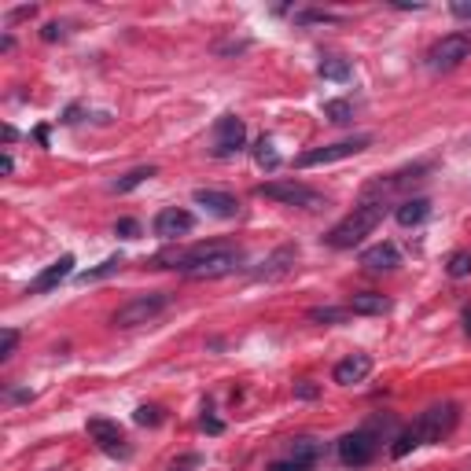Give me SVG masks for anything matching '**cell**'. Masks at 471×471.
Wrapping results in <instances>:
<instances>
[{"label": "cell", "mask_w": 471, "mask_h": 471, "mask_svg": "<svg viewBox=\"0 0 471 471\" xmlns=\"http://www.w3.org/2000/svg\"><path fill=\"white\" fill-rule=\"evenodd\" d=\"M310 23H339V15H332V11H320V8L295 11V26H310Z\"/></svg>", "instance_id": "cell-28"}, {"label": "cell", "mask_w": 471, "mask_h": 471, "mask_svg": "<svg viewBox=\"0 0 471 471\" xmlns=\"http://www.w3.org/2000/svg\"><path fill=\"white\" fill-rule=\"evenodd\" d=\"M158 173V166H137V170H129L125 177H118L115 184H111V191L115 196H125V191H133V188H140L144 181H151V177Z\"/></svg>", "instance_id": "cell-20"}, {"label": "cell", "mask_w": 471, "mask_h": 471, "mask_svg": "<svg viewBox=\"0 0 471 471\" xmlns=\"http://www.w3.org/2000/svg\"><path fill=\"white\" fill-rule=\"evenodd\" d=\"M115 236H122V239H137V236H140V221H137V218H122V221L115 225Z\"/></svg>", "instance_id": "cell-31"}, {"label": "cell", "mask_w": 471, "mask_h": 471, "mask_svg": "<svg viewBox=\"0 0 471 471\" xmlns=\"http://www.w3.org/2000/svg\"><path fill=\"white\" fill-rule=\"evenodd\" d=\"M254 158H258V166L269 170V173L280 166V155H276V148H272V140H269V137H262V140L254 144Z\"/></svg>", "instance_id": "cell-25"}, {"label": "cell", "mask_w": 471, "mask_h": 471, "mask_svg": "<svg viewBox=\"0 0 471 471\" xmlns=\"http://www.w3.org/2000/svg\"><path fill=\"white\" fill-rule=\"evenodd\" d=\"M203 427H206L210 434H221V431H225V424H221L218 416H210V409H206V416H203Z\"/></svg>", "instance_id": "cell-37"}, {"label": "cell", "mask_w": 471, "mask_h": 471, "mask_svg": "<svg viewBox=\"0 0 471 471\" xmlns=\"http://www.w3.org/2000/svg\"><path fill=\"white\" fill-rule=\"evenodd\" d=\"M457 416H460L457 405L442 401V405H431L427 413H420V420H416V424H409V427H413L420 446H431V442H442V438L457 427Z\"/></svg>", "instance_id": "cell-3"}, {"label": "cell", "mask_w": 471, "mask_h": 471, "mask_svg": "<svg viewBox=\"0 0 471 471\" xmlns=\"http://www.w3.org/2000/svg\"><path fill=\"white\" fill-rule=\"evenodd\" d=\"M383 214H387V203L383 199H365L361 206H353V214H346L328 236H324V243H328L332 251H350V247H357V243H361L383 221Z\"/></svg>", "instance_id": "cell-1"}, {"label": "cell", "mask_w": 471, "mask_h": 471, "mask_svg": "<svg viewBox=\"0 0 471 471\" xmlns=\"http://www.w3.org/2000/svg\"><path fill=\"white\" fill-rule=\"evenodd\" d=\"M122 265H125V258H122V254H111L107 262H100L96 269H85V272H77V284H92V280H103V276L118 272Z\"/></svg>", "instance_id": "cell-23"}, {"label": "cell", "mask_w": 471, "mask_h": 471, "mask_svg": "<svg viewBox=\"0 0 471 471\" xmlns=\"http://www.w3.org/2000/svg\"><path fill=\"white\" fill-rule=\"evenodd\" d=\"M361 265L372 269V272H391V269L401 265V254H398L394 243H376V247H368L361 254Z\"/></svg>", "instance_id": "cell-16"}, {"label": "cell", "mask_w": 471, "mask_h": 471, "mask_svg": "<svg viewBox=\"0 0 471 471\" xmlns=\"http://www.w3.org/2000/svg\"><path fill=\"white\" fill-rule=\"evenodd\" d=\"M15 343H19V332H15V328H4V343H0V361H11Z\"/></svg>", "instance_id": "cell-32"}, {"label": "cell", "mask_w": 471, "mask_h": 471, "mask_svg": "<svg viewBox=\"0 0 471 471\" xmlns=\"http://www.w3.org/2000/svg\"><path fill=\"white\" fill-rule=\"evenodd\" d=\"M191 464H196V457H184V460H181V464H173V467H170V471H188V467H191Z\"/></svg>", "instance_id": "cell-42"}, {"label": "cell", "mask_w": 471, "mask_h": 471, "mask_svg": "<svg viewBox=\"0 0 471 471\" xmlns=\"http://www.w3.org/2000/svg\"><path fill=\"white\" fill-rule=\"evenodd\" d=\"M243 265V251L239 247H229L225 243L221 251H214L210 258H203V262L191 269V272H184L188 280H218V276H229V272H236Z\"/></svg>", "instance_id": "cell-9"}, {"label": "cell", "mask_w": 471, "mask_h": 471, "mask_svg": "<svg viewBox=\"0 0 471 471\" xmlns=\"http://www.w3.org/2000/svg\"><path fill=\"white\" fill-rule=\"evenodd\" d=\"M457 19H464V23H471V0H453V8H449Z\"/></svg>", "instance_id": "cell-35"}, {"label": "cell", "mask_w": 471, "mask_h": 471, "mask_svg": "<svg viewBox=\"0 0 471 471\" xmlns=\"http://www.w3.org/2000/svg\"><path fill=\"white\" fill-rule=\"evenodd\" d=\"M85 431H89L92 442L107 453V457H129V442H125V434H122V427L115 424V420L92 416L89 424H85Z\"/></svg>", "instance_id": "cell-10"}, {"label": "cell", "mask_w": 471, "mask_h": 471, "mask_svg": "<svg viewBox=\"0 0 471 471\" xmlns=\"http://www.w3.org/2000/svg\"><path fill=\"white\" fill-rule=\"evenodd\" d=\"M265 471H313L310 460H299V457H284V460H272Z\"/></svg>", "instance_id": "cell-30"}, {"label": "cell", "mask_w": 471, "mask_h": 471, "mask_svg": "<svg viewBox=\"0 0 471 471\" xmlns=\"http://www.w3.org/2000/svg\"><path fill=\"white\" fill-rule=\"evenodd\" d=\"M77 118H81V103H70L67 111H63V118H59V122H63V125H74Z\"/></svg>", "instance_id": "cell-38"}, {"label": "cell", "mask_w": 471, "mask_h": 471, "mask_svg": "<svg viewBox=\"0 0 471 471\" xmlns=\"http://www.w3.org/2000/svg\"><path fill=\"white\" fill-rule=\"evenodd\" d=\"M63 37H67V23H48V26L41 30V41H48V44H52V41H63Z\"/></svg>", "instance_id": "cell-33"}, {"label": "cell", "mask_w": 471, "mask_h": 471, "mask_svg": "<svg viewBox=\"0 0 471 471\" xmlns=\"http://www.w3.org/2000/svg\"><path fill=\"white\" fill-rule=\"evenodd\" d=\"M306 317H310L313 324H346L350 310H346V306H313Z\"/></svg>", "instance_id": "cell-22"}, {"label": "cell", "mask_w": 471, "mask_h": 471, "mask_svg": "<svg viewBox=\"0 0 471 471\" xmlns=\"http://www.w3.org/2000/svg\"><path fill=\"white\" fill-rule=\"evenodd\" d=\"M34 140H37V144H48V129H44V125L34 129Z\"/></svg>", "instance_id": "cell-41"}, {"label": "cell", "mask_w": 471, "mask_h": 471, "mask_svg": "<svg viewBox=\"0 0 471 471\" xmlns=\"http://www.w3.org/2000/svg\"><path fill=\"white\" fill-rule=\"evenodd\" d=\"M431 218V199L416 196V199H405L398 210H394V221L401 225V229H416V225H424Z\"/></svg>", "instance_id": "cell-18"}, {"label": "cell", "mask_w": 471, "mask_h": 471, "mask_svg": "<svg viewBox=\"0 0 471 471\" xmlns=\"http://www.w3.org/2000/svg\"><path fill=\"white\" fill-rule=\"evenodd\" d=\"M37 15V8L34 4H26V8H15V11H8V23H19V19H34Z\"/></svg>", "instance_id": "cell-36"}, {"label": "cell", "mask_w": 471, "mask_h": 471, "mask_svg": "<svg viewBox=\"0 0 471 471\" xmlns=\"http://www.w3.org/2000/svg\"><path fill=\"white\" fill-rule=\"evenodd\" d=\"M376 453H379V434H372L368 427H357L339 438V460L346 467H365L376 460Z\"/></svg>", "instance_id": "cell-6"}, {"label": "cell", "mask_w": 471, "mask_h": 471, "mask_svg": "<svg viewBox=\"0 0 471 471\" xmlns=\"http://www.w3.org/2000/svg\"><path fill=\"white\" fill-rule=\"evenodd\" d=\"M0 170H4V173H11V170H15V158H11L8 151H4V158H0Z\"/></svg>", "instance_id": "cell-40"}, {"label": "cell", "mask_w": 471, "mask_h": 471, "mask_svg": "<svg viewBox=\"0 0 471 471\" xmlns=\"http://www.w3.org/2000/svg\"><path fill=\"white\" fill-rule=\"evenodd\" d=\"M346 310L357 313V317H379V313L391 310V299H387V295H376V291H361V295H353V299L346 302Z\"/></svg>", "instance_id": "cell-19"}, {"label": "cell", "mask_w": 471, "mask_h": 471, "mask_svg": "<svg viewBox=\"0 0 471 471\" xmlns=\"http://www.w3.org/2000/svg\"><path fill=\"white\" fill-rule=\"evenodd\" d=\"M74 272V254H63L59 262H52L44 272H37V280H30V287H26V295H44V291H52V287H59L67 276Z\"/></svg>", "instance_id": "cell-13"}, {"label": "cell", "mask_w": 471, "mask_h": 471, "mask_svg": "<svg viewBox=\"0 0 471 471\" xmlns=\"http://www.w3.org/2000/svg\"><path fill=\"white\" fill-rule=\"evenodd\" d=\"M368 144H372L368 133H357V137H350V140H339V144H324V148L302 151V155L295 158V166H299V170H310V166H324V162H339V158H350V155H357V151H365Z\"/></svg>", "instance_id": "cell-7"}, {"label": "cell", "mask_w": 471, "mask_h": 471, "mask_svg": "<svg viewBox=\"0 0 471 471\" xmlns=\"http://www.w3.org/2000/svg\"><path fill=\"white\" fill-rule=\"evenodd\" d=\"M324 118L335 125H346V122H353V103L350 100H328L324 103Z\"/></svg>", "instance_id": "cell-24"}, {"label": "cell", "mask_w": 471, "mask_h": 471, "mask_svg": "<svg viewBox=\"0 0 471 471\" xmlns=\"http://www.w3.org/2000/svg\"><path fill=\"white\" fill-rule=\"evenodd\" d=\"M196 199L206 214H214V218H236L239 214V203L236 196H229V191H218V188H196Z\"/></svg>", "instance_id": "cell-14"}, {"label": "cell", "mask_w": 471, "mask_h": 471, "mask_svg": "<svg viewBox=\"0 0 471 471\" xmlns=\"http://www.w3.org/2000/svg\"><path fill=\"white\" fill-rule=\"evenodd\" d=\"M446 272L453 276V280H464V276H471V251H457V254H449Z\"/></svg>", "instance_id": "cell-26"}, {"label": "cell", "mask_w": 471, "mask_h": 471, "mask_svg": "<svg viewBox=\"0 0 471 471\" xmlns=\"http://www.w3.org/2000/svg\"><path fill=\"white\" fill-rule=\"evenodd\" d=\"M133 420H137L140 427H158L166 416H162V409H158V405H140V409L133 413Z\"/></svg>", "instance_id": "cell-29"}, {"label": "cell", "mask_w": 471, "mask_h": 471, "mask_svg": "<svg viewBox=\"0 0 471 471\" xmlns=\"http://www.w3.org/2000/svg\"><path fill=\"white\" fill-rule=\"evenodd\" d=\"M34 391H8V401H30Z\"/></svg>", "instance_id": "cell-39"}, {"label": "cell", "mask_w": 471, "mask_h": 471, "mask_svg": "<svg viewBox=\"0 0 471 471\" xmlns=\"http://www.w3.org/2000/svg\"><path fill=\"white\" fill-rule=\"evenodd\" d=\"M295 258H299V251L291 247V243H284V247H276V251L269 254V262L258 269L254 276H258V280H276V276H287L291 265H295Z\"/></svg>", "instance_id": "cell-17"}, {"label": "cell", "mask_w": 471, "mask_h": 471, "mask_svg": "<svg viewBox=\"0 0 471 471\" xmlns=\"http://www.w3.org/2000/svg\"><path fill=\"white\" fill-rule=\"evenodd\" d=\"M324 453V442H317V438H295V442L287 446V457H299V460H310L317 464Z\"/></svg>", "instance_id": "cell-21"}, {"label": "cell", "mask_w": 471, "mask_h": 471, "mask_svg": "<svg viewBox=\"0 0 471 471\" xmlns=\"http://www.w3.org/2000/svg\"><path fill=\"white\" fill-rule=\"evenodd\" d=\"M243 144H247V125H243V118L221 115L214 122V144H210V155L214 158H232V155L243 151Z\"/></svg>", "instance_id": "cell-8"}, {"label": "cell", "mask_w": 471, "mask_h": 471, "mask_svg": "<svg viewBox=\"0 0 471 471\" xmlns=\"http://www.w3.org/2000/svg\"><path fill=\"white\" fill-rule=\"evenodd\" d=\"M424 173H431V162H416V166H409V170H398V173H391V177H379V181H372V184L365 188V196L372 199V196L398 191V188L413 184V181H424Z\"/></svg>", "instance_id": "cell-12"}, {"label": "cell", "mask_w": 471, "mask_h": 471, "mask_svg": "<svg viewBox=\"0 0 471 471\" xmlns=\"http://www.w3.org/2000/svg\"><path fill=\"white\" fill-rule=\"evenodd\" d=\"M258 196L272 199V203H284V206H302V210H320L324 196L313 188H306L299 181H269V184H258Z\"/></svg>", "instance_id": "cell-5"}, {"label": "cell", "mask_w": 471, "mask_h": 471, "mask_svg": "<svg viewBox=\"0 0 471 471\" xmlns=\"http://www.w3.org/2000/svg\"><path fill=\"white\" fill-rule=\"evenodd\" d=\"M467 56H471V30H457V34H446L427 52V67L434 74H446V70H457Z\"/></svg>", "instance_id": "cell-4"}, {"label": "cell", "mask_w": 471, "mask_h": 471, "mask_svg": "<svg viewBox=\"0 0 471 471\" xmlns=\"http://www.w3.org/2000/svg\"><path fill=\"white\" fill-rule=\"evenodd\" d=\"M464 320H467V335H471V310H467V313H464Z\"/></svg>", "instance_id": "cell-43"}, {"label": "cell", "mask_w": 471, "mask_h": 471, "mask_svg": "<svg viewBox=\"0 0 471 471\" xmlns=\"http://www.w3.org/2000/svg\"><path fill=\"white\" fill-rule=\"evenodd\" d=\"M170 306V295L166 291H151V295H137L129 299L125 306H118L115 317H111V324L115 328H140V324H151L162 310Z\"/></svg>", "instance_id": "cell-2"}, {"label": "cell", "mask_w": 471, "mask_h": 471, "mask_svg": "<svg viewBox=\"0 0 471 471\" xmlns=\"http://www.w3.org/2000/svg\"><path fill=\"white\" fill-rule=\"evenodd\" d=\"M320 77H328V81H346V77H350V63H346V59H324V63H320Z\"/></svg>", "instance_id": "cell-27"}, {"label": "cell", "mask_w": 471, "mask_h": 471, "mask_svg": "<svg viewBox=\"0 0 471 471\" xmlns=\"http://www.w3.org/2000/svg\"><path fill=\"white\" fill-rule=\"evenodd\" d=\"M151 229H155L158 239H177V236H188L191 229H196V218H191L184 206H166V210L155 214Z\"/></svg>", "instance_id": "cell-11"}, {"label": "cell", "mask_w": 471, "mask_h": 471, "mask_svg": "<svg viewBox=\"0 0 471 471\" xmlns=\"http://www.w3.org/2000/svg\"><path fill=\"white\" fill-rule=\"evenodd\" d=\"M368 372H372V357L368 353H350V357H343V361L332 368V379L339 387H353V383L368 379Z\"/></svg>", "instance_id": "cell-15"}, {"label": "cell", "mask_w": 471, "mask_h": 471, "mask_svg": "<svg viewBox=\"0 0 471 471\" xmlns=\"http://www.w3.org/2000/svg\"><path fill=\"white\" fill-rule=\"evenodd\" d=\"M320 394V387L317 383H295V398H302V401H313Z\"/></svg>", "instance_id": "cell-34"}]
</instances>
